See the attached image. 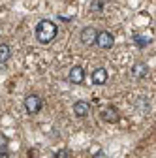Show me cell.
<instances>
[{
    "label": "cell",
    "mask_w": 156,
    "mask_h": 158,
    "mask_svg": "<svg viewBox=\"0 0 156 158\" xmlns=\"http://www.w3.org/2000/svg\"><path fill=\"white\" fill-rule=\"evenodd\" d=\"M6 147H8V137L0 134V151H6Z\"/></svg>",
    "instance_id": "4fadbf2b"
},
{
    "label": "cell",
    "mask_w": 156,
    "mask_h": 158,
    "mask_svg": "<svg viewBox=\"0 0 156 158\" xmlns=\"http://www.w3.org/2000/svg\"><path fill=\"white\" fill-rule=\"evenodd\" d=\"M56 32H58V28L51 19H42V21L36 25V40L40 44H43V45L53 42L56 38Z\"/></svg>",
    "instance_id": "6da1fadb"
},
{
    "label": "cell",
    "mask_w": 156,
    "mask_h": 158,
    "mask_svg": "<svg viewBox=\"0 0 156 158\" xmlns=\"http://www.w3.org/2000/svg\"><path fill=\"white\" fill-rule=\"evenodd\" d=\"M92 158H107V156H105V152H96Z\"/></svg>",
    "instance_id": "9a60e30c"
},
{
    "label": "cell",
    "mask_w": 156,
    "mask_h": 158,
    "mask_svg": "<svg viewBox=\"0 0 156 158\" xmlns=\"http://www.w3.org/2000/svg\"><path fill=\"white\" fill-rule=\"evenodd\" d=\"M105 8V2L104 0H90V11L92 13H102Z\"/></svg>",
    "instance_id": "7c38bea8"
},
{
    "label": "cell",
    "mask_w": 156,
    "mask_h": 158,
    "mask_svg": "<svg viewBox=\"0 0 156 158\" xmlns=\"http://www.w3.org/2000/svg\"><path fill=\"white\" fill-rule=\"evenodd\" d=\"M53 158H68V151H66V149L58 151V152H55V156H53Z\"/></svg>",
    "instance_id": "5bb4252c"
},
{
    "label": "cell",
    "mask_w": 156,
    "mask_h": 158,
    "mask_svg": "<svg viewBox=\"0 0 156 158\" xmlns=\"http://www.w3.org/2000/svg\"><path fill=\"white\" fill-rule=\"evenodd\" d=\"M43 107V100L38 94H28L25 98V109L28 115H36V113H40Z\"/></svg>",
    "instance_id": "7a4b0ae2"
},
{
    "label": "cell",
    "mask_w": 156,
    "mask_h": 158,
    "mask_svg": "<svg viewBox=\"0 0 156 158\" xmlns=\"http://www.w3.org/2000/svg\"><path fill=\"white\" fill-rule=\"evenodd\" d=\"M147 75H149V66H147L145 62H135V64L132 66V77L143 79V77H147Z\"/></svg>",
    "instance_id": "ba28073f"
},
{
    "label": "cell",
    "mask_w": 156,
    "mask_h": 158,
    "mask_svg": "<svg viewBox=\"0 0 156 158\" xmlns=\"http://www.w3.org/2000/svg\"><path fill=\"white\" fill-rule=\"evenodd\" d=\"M90 79H92L94 85H105V81H107V70L105 68H96L92 72Z\"/></svg>",
    "instance_id": "9c48e42d"
},
{
    "label": "cell",
    "mask_w": 156,
    "mask_h": 158,
    "mask_svg": "<svg viewBox=\"0 0 156 158\" xmlns=\"http://www.w3.org/2000/svg\"><path fill=\"white\" fill-rule=\"evenodd\" d=\"M11 58V47L8 44H0V64H6Z\"/></svg>",
    "instance_id": "30bf717a"
},
{
    "label": "cell",
    "mask_w": 156,
    "mask_h": 158,
    "mask_svg": "<svg viewBox=\"0 0 156 158\" xmlns=\"http://www.w3.org/2000/svg\"><path fill=\"white\" fill-rule=\"evenodd\" d=\"M96 45L102 47V49H111L115 45V36L107 30L104 32H98V38H96Z\"/></svg>",
    "instance_id": "3957f363"
},
{
    "label": "cell",
    "mask_w": 156,
    "mask_h": 158,
    "mask_svg": "<svg viewBox=\"0 0 156 158\" xmlns=\"http://www.w3.org/2000/svg\"><path fill=\"white\" fill-rule=\"evenodd\" d=\"M150 42H152V40H150V38H147V36H141V34H133V44L138 45V47H141V49H143V47H147Z\"/></svg>",
    "instance_id": "8fae6325"
},
{
    "label": "cell",
    "mask_w": 156,
    "mask_h": 158,
    "mask_svg": "<svg viewBox=\"0 0 156 158\" xmlns=\"http://www.w3.org/2000/svg\"><path fill=\"white\" fill-rule=\"evenodd\" d=\"M0 158H10V156H8V152H6V151H0Z\"/></svg>",
    "instance_id": "2e32d148"
},
{
    "label": "cell",
    "mask_w": 156,
    "mask_h": 158,
    "mask_svg": "<svg viewBox=\"0 0 156 158\" xmlns=\"http://www.w3.org/2000/svg\"><path fill=\"white\" fill-rule=\"evenodd\" d=\"M73 113H75V117L85 118V117L90 113V106H88V102H85V100L75 102V104H73Z\"/></svg>",
    "instance_id": "52a82bcc"
},
{
    "label": "cell",
    "mask_w": 156,
    "mask_h": 158,
    "mask_svg": "<svg viewBox=\"0 0 156 158\" xmlns=\"http://www.w3.org/2000/svg\"><path fill=\"white\" fill-rule=\"evenodd\" d=\"M102 118L105 123H109V124H115V123H119L121 121V115H119V111H117V107H105L104 111H102Z\"/></svg>",
    "instance_id": "8992f818"
},
{
    "label": "cell",
    "mask_w": 156,
    "mask_h": 158,
    "mask_svg": "<svg viewBox=\"0 0 156 158\" xmlns=\"http://www.w3.org/2000/svg\"><path fill=\"white\" fill-rule=\"evenodd\" d=\"M81 42L85 44V45H94L96 44V38H98V30H96L94 27H85L83 30H81Z\"/></svg>",
    "instance_id": "277c9868"
},
{
    "label": "cell",
    "mask_w": 156,
    "mask_h": 158,
    "mask_svg": "<svg viewBox=\"0 0 156 158\" xmlns=\"http://www.w3.org/2000/svg\"><path fill=\"white\" fill-rule=\"evenodd\" d=\"M68 79H70V83H73V85H81L85 81V70L81 66H73L70 70V73H68Z\"/></svg>",
    "instance_id": "5b68a950"
}]
</instances>
